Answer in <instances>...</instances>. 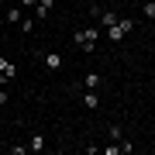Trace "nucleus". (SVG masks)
Returning <instances> with one entry per match:
<instances>
[{
    "instance_id": "f257e3e1",
    "label": "nucleus",
    "mask_w": 155,
    "mask_h": 155,
    "mask_svg": "<svg viewBox=\"0 0 155 155\" xmlns=\"http://www.w3.org/2000/svg\"><path fill=\"white\" fill-rule=\"evenodd\" d=\"M97 41H100V31L97 28H79L76 35H72V45L83 52H97Z\"/></svg>"
},
{
    "instance_id": "f03ea898",
    "label": "nucleus",
    "mask_w": 155,
    "mask_h": 155,
    "mask_svg": "<svg viewBox=\"0 0 155 155\" xmlns=\"http://www.w3.org/2000/svg\"><path fill=\"white\" fill-rule=\"evenodd\" d=\"M14 79H17V66H14L11 59H4V55H0V83H7V86H11Z\"/></svg>"
},
{
    "instance_id": "7ed1b4c3",
    "label": "nucleus",
    "mask_w": 155,
    "mask_h": 155,
    "mask_svg": "<svg viewBox=\"0 0 155 155\" xmlns=\"http://www.w3.org/2000/svg\"><path fill=\"white\" fill-rule=\"evenodd\" d=\"M41 66L48 72H59L62 69V55H59V52H41Z\"/></svg>"
},
{
    "instance_id": "20e7f679",
    "label": "nucleus",
    "mask_w": 155,
    "mask_h": 155,
    "mask_svg": "<svg viewBox=\"0 0 155 155\" xmlns=\"http://www.w3.org/2000/svg\"><path fill=\"white\" fill-rule=\"evenodd\" d=\"M97 17H100V28L107 31V28H110V24H117V17H121V14H117V11H100Z\"/></svg>"
},
{
    "instance_id": "39448f33",
    "label": "nucleus",
    "mask_w": 155,
    "mask_h": 155,
    "mask_svg": "<svg viewBox=\"0 0 155 155\" xmlns=\"http://www.w3.org/2000/svg\"><path fill=\"white\" fill-rule=\"evenodd\" d=\"M83 107H86V110H97V107H100L97 90H83Z\"/></svg>"
},
{
    "instance_id": "423d86ee",
    "label": "nucleus",
    "mask_w": 155,
    "mask_h": 155,
    "mask_svg": "<svg viewBox=\"0 0 155 155\" xmlns=\"http://www.w3.org/2000/svg\"><path fill=\"white\" fill-rule=\"evenodd\" d=\"M124 28H121V17H117V24H110V28H107V38H110V41H124Z\"/></svg>"
},
{
    "instance_id": "0eeeda50",
    "label": "nucleus",
    "mask_w": 155,
    "mask_h": 155,
    "mask_svg": "<svg viewBox=\"0 0 155 155\" xmlns=\"http://www.w3.org/2000/svg\"><path fill=\"white\" fill-rule=\"evenodd\" d=\"M100 83H104V79H100V72H86V76H83V90H97Z\"/></svg>"
},
{
    "instance_id": "6e6552de",
    "label": "nucleus",
    "mask_w": 155,
    "mask_h": 155,
    "mask_svg": "<svg viewBox=\"0 0 155 155\" xmlns=\"http://www.w3.org/2000/svg\"><path fill=\"white\" fill-rule=\"evenodd\" d=\"M48 11H52V0H38V4H35V17H48Z\"/></svg>"
},
{
    "instance_id": "1a4fd4ad",
    "label": "nucleus",
    "mask_w": 155,
    "mask_h": 155,
    "mask_svg": "<svg viewBox=\"0 0 155 155\" xmlns=\"http://www.w3.org/2000/svg\"><path fill=\"white\" fill-rule=\"evenodd\" d=\"M28 152H45V134H31V141H28Z\"/></svg>"
},
{
    "instance_id": "9d476101",
    "label": "nucleus",
    "mask_w": 155,
    "mask_h": 155,
    "mask_svg": "<svg viewBox=\"0 0 155 155\" xmlns=\"http://www.w3.org/2000/svg\"><path fill=\"white\" fill-rule=\"evenodd\" d=\"M21 7H7V24H21Z\"/></svg>"
},
{
    "instance_id": "9b49d317",
    "label": "nucleus",
    "mask_w": 155,
    "mask_h": 155,
    "mask_svg": "<svg viewBox=\"0 0 155 155\" xmlns=\"http://www.w3.org/2000/svg\"><path fill=\"white\" fill-rule=\"evenodd\" d=\"M35 21H38V17H21V24H17V28H21L24 35H31V31H35Z\"/></svg>"
},
{
    "instance_id": "f8f14e48",
    "label": "nucleus",
    "mask_w": 155,
    "mask_h": 155,
    "mask_svg": "<svg viewBox=\"0 0 155 155\" xmlns=\"http://www.w3.org/2000/svg\"><path fill=\"white\" fill-rule=\"evenodd\" d=\"M141 11L145 17H155V0H141Z\"/></svg>"
},
{
    "instance_id": "ddd939ff",
    "label": "nucleus",
    "mask_w": 155,
    "mask_h": 155,
    "mask_svg": "<svg viewBox=\"0 0 155 155\" xmlns=\"http://www.w3.org/2000/svg\"><path fill=\"white\" fill-rule=\"evenodd\" d=\"M104 155H121V141H114V145H104Z\"/></svg>"
},
{
    "instance_id": "4468645a",
    "label": "nucleus",
    "mask_w": 155,
    "mask_h": 155,
    "mask_svg": "<svg viewBox=\"0 0 155 155\" xmlns=\"http://www.w3.org/2000/svg\"><path fill=\"white\" fill-rule=\"evenodd\" d=\"M7 97H11V93H7V83H0V107L7 104Z\"/></svg>"
},
{
    "instance_id": "2eb2a0df",
    "label": "nucleus",
    "mask_w": 155,
    "mask_h": 155,
    "mask_svg": "<svg viewBox=\"0 0 155 155\" xmlns=\"http://www.w3.org/2000/svg\"><path fill=\"white\" fill-rule=\"evenodd\" d=\"M35 4H38V0H21V7H35Z\"/></svg>"
},
{
    "instance_id": "dca6fc26",
    "label": "nucleus",
    "mask_w": 155,
    "mask_h": 155,
    "mask_svg": "<svg viewBox=\"0 0 155 155\" xmlns=\"http://www.w3.org/2000/svg\"><path fill=\"white\" fill-rule=\"evenodd\" d=\"M131 4H141V0H131Z\"/></svg>"
}]
</instances>
